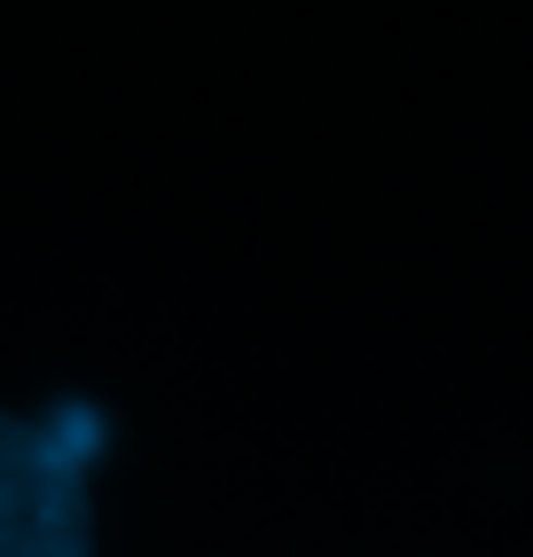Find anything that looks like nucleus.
Listing matches in <instances>:
<instances>
[{
    "label": "nucleus",
    "mask_w": 533,
    "mask_h": 557,
    "mask_svg": "<svg viewBox=\"0 0 533 557\" xmlns=\"http://www.w3.org/2000/svg\"><path fill=\"white\" fill-rule=\"evenodd\" d=\"M102 448L95 408L9 417L0 408V557H87V463Z\"/></svg>",
    "instance_id": "obj_1"
}]
</instances>
